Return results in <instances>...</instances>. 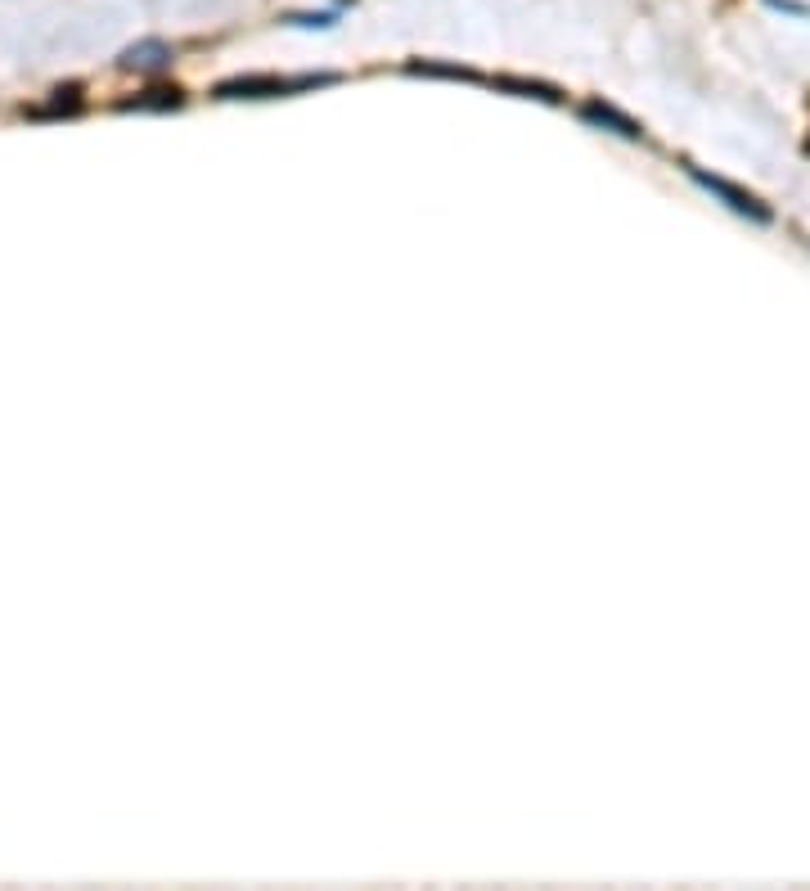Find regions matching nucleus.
Segmentation results:
<instances>
[{"label": "nucleus", "instance_id": "obj_5", "mask_svg": "<svg viewBox=\"0 0 810 891\" xmlns=\"http://www.w3.org/2000/svg\"><path fill=\"white\" fill-rule=\"evenodd\" d=\"M180 104H185V95H180V90L171 86V90H144L140 99H131V104H122V108H140V113L158 108V113H162V108H180Z\"/></svg>", "mask_w": 810, "mask_h": 891}, {"label": "nucleus", "instance_id": "obj_4", "mask_svg": "<svg viewBox=\"0 0 810 891\" xmlns=\"http://www.w3.org/2000/svg\"><path fill=\"white\" fill-rule=\"evenodd\" d=\"M162 63H171V50L162 41H140V45H131V50H122V68L153 72V68H162Z\"/></svg>", "mask_w": 810, "mask_h": 891}, {"label": "nucleus", "instance_id": "obj_1", "mask_svg": "<svg viewBox=\"0 0 810 891\" xmlns=\"http://www.w3.org/2000/svg\"><path fill=\"white\" fill-rule=\"evenodd\" d=\"M329 72L324 77H234L221 81L212 90L216 99H279V95H297V90H311V86H329Z\"/></svg>", "mask_w": 810, "mask_h": 891}, {"label": "nucleus", "instance_id": "obj_2", "mask_svg": "<svg viewBox=\"0 0 810 891\" xmlns=\"http://www.w3.org/2000/svg\"><path fill=\"white\" fill-rule=\"evenodd\" d=\"M684 171H689V180H693V185H702V189H707V194H716L720 203L729 207V212L747 216V221H756V225H770V221H774V212H770V207H765L756 194H747V189L729 185V180L711 176V171H702V167H684Z\"/></svg>", "mask_w": 810, "mask_h": 891}, {"label": "nucleus", "instance_id": "obj_6", "mask_svg": "<svg viewBox=\"0 0 810 891\" xmlns=\"http://www.w3.org/2000/svg\"><path fill=\"white\" fill-rule=\"evenodd\" d=\"M333 18H338V14H293L288 23H297V27H333Z\"/></svg>", "mask_w": 810, "mask_h": 891}, {"label": "nucleus", "instance_id": "obj_3", "mask_svg": "<svg viewBox=\"0 0 810 891\" xmlns=\"http://www.w3.org/2000/svg\"><path fill=\"white\" fill-rule=\"evenodd\" d=\"M581 117L590 126H599V131H612V135H621V140H644V126L635 122V117H626V113H617L612 104H599V99H590V104H581Z\"/></svg>", "mask_w": 810, "mask_h": 891}]
</instances>
